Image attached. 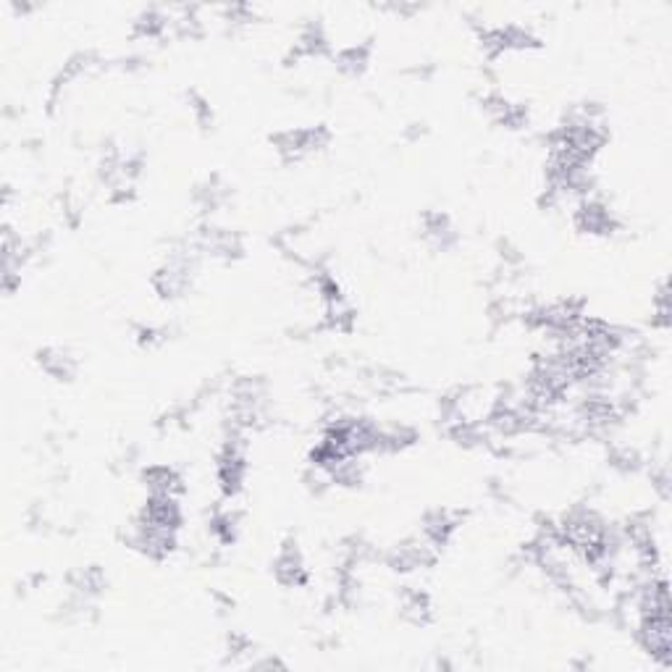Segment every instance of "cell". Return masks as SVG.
I'll return each mask as SVG.
<instances>
[{
    "label": "cell",
    "instance_id": "cell-1",
    "mask_svg": "<svg viewBox=\"0 0 672 672\" xmlns=\"http://www.w3.org/2000/svg\"><path fill=\"white\" fill-rule=\"evenodd\" d=\"M40 363H42L45 371L53 373V376H58V378H64V376L71 373V357L66 355V352H61V349H56V352H45V357L40 355Z\"/></svg>",
    "mask_w": 672,
    "mask_h": 672
}]
</instances>
